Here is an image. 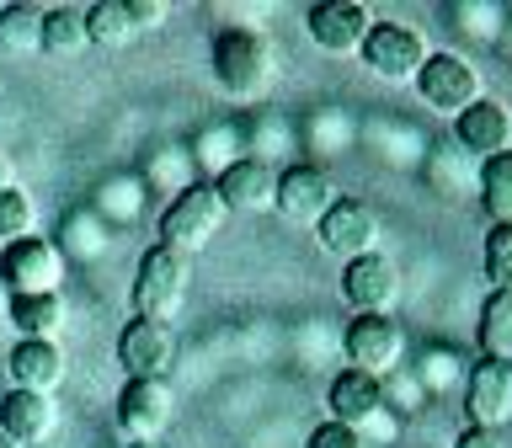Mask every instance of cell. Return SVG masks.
<instances>
[{"label":"cell","instance_id":"cell-13","mask_svg":"<svg viewBox=\"0 0 512 448\" xmlns=\"http://www.w3.org/2000/svg\"><path fill=\"white\" fill-rule=\"evenodd\" d=\"M304 27H310V38L326 54H352V48H363L368 27H374V11L363 0H320V6L304 11Z\"/></svg>","mask_w":512,"mask_h":448},{"label":"cell","instance_id":"cell-11","mask_svg":"<svg viewBox=\"0 0 512 448\" xmlns=\"http://www.w3.org/2000/svg\"><path fill=\"white\" fill-rule=\"evenodd\" d=\"M358 54H363L368 70L384 75V80H416V70L427 64V43L400 22H374Z\"/></svg>","mask_w":512,"mask_h":448},{"label":"cell","instance_id":"cell-21","mask_svg":"<svg viewBox=\"0 0 512 448\" xmlns=\"http://www.w3.org/2000/svg\"><path fill=\"white\" fill-rule=\"evenodd\" d=\"M475 342L486 352V363H512V294H491L480 310Z\"/></svg>","mask_w":512,"mask_h":448},{"label":"cell","instance_id":"cell-18","mask_svg":"<svg viewBox=\"0 0 512 448\" xmlns=\"http://www.w3.org/2000/svg\"><path fill=\"white\" fill-rule=\"evenodd\" d=\"M59 422V406H54V395H32V390H6L0 395V432H6L11 443H38L48 438Z\"/></svg>","mask_w":512,"mask_h":448},{"label":"cell","instance_id":"cell-32","mask_svg":"<svg viewBox=\"0 0 512 448\" xmlns=\"http://www.w3.org/2000/svg\"><path fill=\"white\" fill-rule=\"evenodd\" d=\"M454 448H502V432H486V427H464Z\"/></svg>","mask_w":512,"mask_h":448},{"label":"cell","instance_id":"cell-16","mask_svg":"<svg viewBox=\"0 0 512 448\" xmlns=\"http://www.w3.org/2000/svg\"><path fill=\"white\" fill-rule=\"evenodd\" d=\"M326 406H331V422L363 432L384 411V379L358 374V368H342V374L331 379V390H326Z\"/></svg>","mask_w":512,"mask_h":448},{"label":"cell","instance_id":"cell-10","mask_svg":"<svg viewBox=\"0 0 512 448\" xmlns=\"http://www.w3.org/2000/svg\"><path fill=\"white\" fill-rule=\"evenodd\" d=\"M502 422H512V363L480 358L464 379V427L502 432Z\"/></svg>","mask_w":512,"mask_h":448},{"label":"cell","instance_id":"cell-35","mask_svg":"<svg viewBox=\"0 0 512 448\" xmlns=\"http://www.w3.org/2000/svg\"><path fill=\"white\" fill-rule=\"evenodd\" d=\"M0 448H22V443H11V438H6V432H0Z\"/></svg>","mask_w":512,"mask_h":448},{"label":"cell","instance_id":"cell-22","mask_svg":"<svg viewBox=\"0 0 512 448\" xmlns=\"http://www.w3.org/2000/svg\"><path fill=\"white\" fill-rule=\"evenodd\" d=\"M86 43H91V38H86V11H80V6H54V11H43V38H38L43 54L70 59V54H80Z\"/></svg>","mask_w":512,"mask_h":448},{"label":"cell","instance_id":"cell-3","mask_svg":"<svg viewBox=\"0 0 512 448\" xmlns=\"http://www.w3.org/2000/svg\"><path fill=\"white\" fill-rule=\"evenodd\" d=\"M219 230H224V203L214 187H182L166 203V214H160V246H176L187 256L208 246Z\"/></svg>","mask_w":512,"mask_h":448},{"label":"cell","instance_id":"cell-15","mask_svg":"<svg viewBox=\"0 0 512 448\" xmlns=\"http://www.w3.org/2000/svg\"><path fill=\"white\" fill-rule=\"evenodd\" d=\"M454 139H459V150L475 155V160H491V155L512 150V107L480 96V102H470L454 118Z\"/></svg>","mask_w":512,"mask_h":448},{"label":"cell","instance_id":"cell-7","mask_svg":"<svg viewBox=\"0 0 512 448\" xmlns=\"http://www.w3.org/2000/svg\"><path fill=\"white\" fill-rule=\"evenodd\" d=\"M347 358L358 374H395L400 358H406V331H400L395 315H352L347 326Z\"/></svg>","mask_w":512,"mask_h":448},{"label":"cell","instance_id":"cell-1","mask_svg":"<svg viewBox=\"0 0 512 448\" xmlns=\"http://www.w3.org/2000/svg\"><path fill=\"white\" fill-rule=\"evenodd\" d=\"M187 288H192V256L155 240V246L139 256V272H134V315L166 320L171 326V315L182 310Z\"/></svg>","mask_w":512,"mask_h":448},{"label":"cell","instance_id":"cell-20","mask_svg":"<svg viewBox=\"0 0 512 448\" xmlns=\"http://www.w3.org/2000/svg\"><path fill=\"white\" fill-rule=\"evenodd\" d=\"M6 320L16 326V342H54L64 326V299L59 294H11Z\"/></svg>","mask_w":512,"mask_h":448},{"label":"cell","instance_id":"cell-14","mask_svg":"<svg viewBox=\"0 0 512 448\" xmlns=\"http://www.w3.org/2000/svg\"><path fill=\"white\" fill-rule=\"evenodd\" d=\"M342 299L358 315H390V304L400 299V272L379 251H368V256L342 267Z\"/></svg>","mask_w":512,"mask_h":448},{"label":"cell","instance_id":"cell-24","mask_svg":"<svg viewBox=\"0 0 512 448\" xmlns=\"http://www.w3.org/2000/svg\"><path fill=\"white\" fill-rule=\"evenodd\" d=\"M38 38H43V6H27V0L0 6V48L6 54H27V48H38Z\"/></svg>","mask_w":512,"mask_h":448},{"label":"cell","instance_id":"cell-31","mask_svg":"<svg viewBox=\"0 0 512 448\" xmlns=\"http://www.w3.org/2000/svg\"><path fill=\"white\" fill-rule=\"evenodd\" d=\"M480 203H486V214L496 224H512V187L507 192H480Z\"/></svg>","mask_w":512,"mask_h":448},{"label":"cell","instance_id":"cell-19","mask_svg":"<svg viewBox=\"0 0 512 448\" xmlns=\"http://www.w3.org/2000/svg\"><path fill=\"white\" fill-rule=\"evenodd\" d=\"M11 390H32V395H54L64 379V352L54 342H16L6 358Z\"/></svg>","mask_w":512,"mask_h":448},{"label":"cell","instance_id":"cell-8","mask_svg":"<svg viewBox=\"0 0 512 448\" xmlns=\"http://www.w3.org/2000/svg\"><path fill=\"white\" fill-rule=\"evenodd\" d=\"M118 363H123L128 379H166L171 363H176V331L166 326V320L134 315L118 331Z\"/></svg>","mask_w":512,"mask_h":448},{"label":"cell","instance_id":"cell-9","mask_svg":"<svg viewBox=\"0 0 512 448\" xmlns=\"http://www.w3.org/2000/svg\"><path fill=\"white\" fill-rule=\"evenodd\" d=\"M171 422V384L166 379H123L118 390V432L123 443H155Z\"/></svg>","mask_w":512,"mask_h":448},{"label":"cell","instance_id":"cell-36","mask_svg":"<svg viewBox=\"0 0 512 448\" xmlns=\"http://www.w3.org/2000/svg\"><path fill=\"white\" fill-rule=\"evenodd\" d=\"M123 448H160V443H123Z\"/></svg>","mask_w":512,"mask_h":448},{"label":"cell","instance_id":"cell-5","mask_svg":"<svg viewBox=\"0 0 512 448\" xmlns=\"http://www.w3.org/2000/svg\"><path fill=\"white\" fill-rule=\"evenodd\" d=\"M416 96L443 118H459L470 102H480V70L459 54H427V64L416 70Z\"/></svg>","mask_w":512,"mask_h":448},{"label":"cell","instance_id":"cell-12","mask_svg":"<svg viewBox=\"0 0 512 448\" xmlns=\"http://www.w3.org/2000/svg\"><path fill=\"white\" fill-rule=\"evenodd\" d=\"M214 192H219L224 214H262V208H272V198H278V171L256 155H240L219 171Z\"/></svg>","mask_w":512,"mask_h":448},{"label":"cell","instance_id":"cell-33","mask_svg":"<svg viewBox=\"0 0 512 448\" xmlns=\"http://www.w3.org/2000/svg\"><path fill=\"white\" fill-rule=\"evenodd\" d=\"M6 187H11V160L0 155V192H6Z\"/></svg>","mask_w":512,"mask_h":448},{"label":"cell","instance_id":"cell-29","mask_svg":"<svg viewBox=\"0 0 512 448\" xmlns=\"http://www.w3.org/2000/svg\"><path fill=\"white\" fill-rule=\"evenodd\" d=\"M512 187V150L480 160V192H507Z\"/></svg>","mask_w":512,"mask_h":448},{"label":"cell","instance_id":"cell-23","mask_svg":"<svg viewBox=\"0 0 512 448\" xmlns=\"http://www.w3.org/2000/svg\"><path fill=\"white\" fill-rule=\"evenodd\" d=\"M86 38L102 43V48H123L139 38L134 16H128V0H96V6H86Z\"/></svg>","mask_w":512,"mask_h":448},{"label":"cell","instance_id":"cell-25","mask_svg":"<svg viewBox=\"0 0 512 448\" xmlns=\"http://www.w3.org/2000/svg\"><path fill=\"white\" fill-rule=\"evenodd\" d=\"M486 278H491V294H512V224H491V235H486Z\"/></svg>","mask_w":512,"mask_h":448},{"label":"cell","instance_id":"cell-4","mask_svg":"<svg viewBox=\"0 0 512 448\" xmlns=\"http://www.w3.org/2000/svg\"><path fill=\"white\" fill-rule=\"evenodd\" d=\"M0 283H6L11 294H59V283H64L59 240L22 235V240H11V246H0Z\"/></svg>","mask_w":512,"mask_h":448},{"label":"cell","instance_id":"cell-26","mask_svg":"<svg viewBox=\"0 0 512 448\" xmlns=\"http://www.w3.org/2000/svg\"><path fill=\"white\" fill-rule=\"evenodd\" d=\"M22 235H32V203H27V192L6 187L0 192V246H11Z\"/></svg>","mask_w":512,"mask_h":448},{"label":"cell","instance_id":"cell-30","mask_svg":"<svg viewBox=\"0 0 512 448\" xmlns=\"http://www.w3.org/2000/svg\"><path fill=\"white\" fill-rule=\"evenodd\" d=\"M128 16H134V27L144 32V27L166 22V6H160V0H128Z\"/></svg>","mask_w":512,"mask_h":448},{"label":"cell","instance_id":"cell-17","mask_svg":"<svg viewBox=\"0 0 512 448\" xmlns=\"http://www.w3.org/2000/svg\"><path fill=\"white\" fill-rule=\"evenodd\" d=\"M336 203V187H331V176L320 171V166H288L278 176V198H272V208H283L288 219H315Z\"/></svg>","mask_w":512,"mask_h":448},{"label":"cell","instance_id":"cell-27","mask_svg":"<svg viewBox=\"0 0 512 448\" xmlns=\"http://www.w3.org/2000/svg\"><path fill=\"white\" fill-rule=\"evenodd\" d=\"M416 379H422L427 390H443V384L459 379V358H454L448 347H432V352H422V368H416Z\"/></svg>","mask_w":512,"mask_h":448},{"label":"cell","instance_id":"cell-34","mask_svg":"<svg viewBox=\"0 0 512 448\" xmlns=\"http://www.w3.org/2000/svg\"><path fill=\"white\" fill-rule=\"evenodd\" d=\"M6 304H11V288L0 283V320H6Z\"/></svg>","mask_w":512,"mask_h":448},{"label":"cell","instance_id":"cell-6","mask_svg":"<svg viewBox=\"0 0 512 448\" xmlns=\"http://www.w3.org/2000/svg\"><path fill=\"white\" fill-rule=\"evenodd\" d=\"M315 240H320V251L342 256V267H347L368 251H379V219H374V208L358 203V198H336L326 214H320Z\"/></svg>","mask_w":512,"mask_h":448},{"label":"cell","instance_id":"cell-2","mask_svg":"<svg viewBox=\"0 0 512 448\" xmlns=\"http://www.w3.org/2000/svg\"><path fill=\"white\" fill-rule=\"evenodd\" d=\"M208 59H214V75L230 96H256L272 80V48H267L262 32H251V27L219 32L214 48H208Z\"/></svg>","mask_w":512,"mask_h":448},{"label":"cell","instance_id":"cell-28","mask_svg":"<svg viewBox=\"0 0 512 448\" xmlns=\"http://www.w3.org/2000/svg\"><path fill=\"white\" fill-rule=\"evenodd\" d=\"M304 448H363V432H352V427H342V422H320Z\"/></svg>","mask_w":512,"mask_h":448}]
</instances>
